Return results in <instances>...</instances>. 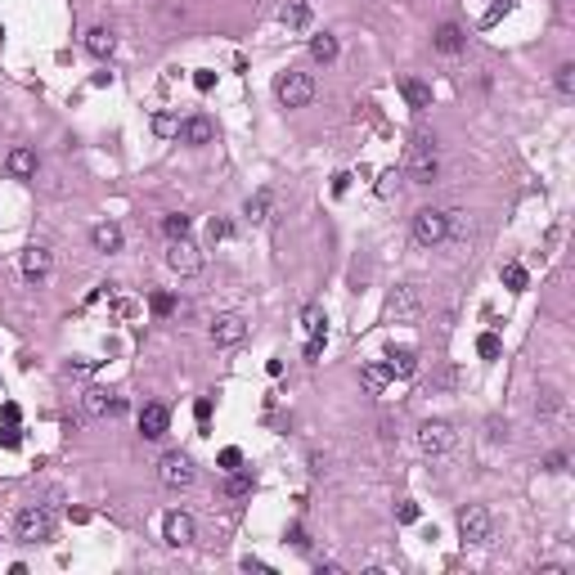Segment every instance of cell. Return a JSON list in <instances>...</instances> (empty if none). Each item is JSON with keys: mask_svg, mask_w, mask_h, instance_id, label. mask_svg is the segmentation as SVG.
<instances>
[{"mask_svg": "<svg viewBox=\"0 0 575 575\" xmlns=\"http://www.w3.org/2000/svg\"><path fill=\"white\" fill-rule=\"evenodd\" d=\"M440 176V149H436V135H414L405 149V180L414 185H431Z\"/></svg>", "mask_w": 575, "mask_h": 575, "instance_id": "6da1fadb", "label": "cell"}, {"mask_svg": "<svg viewBox=\"0 0 575 575\" xmlns=\"http://www.w3.org/2000/svg\"><path fill=\"white\" fill-rule=\"evenodd\" d=\"M14 540H23V544H45V540H54V512H50L45 503L18 508V512H14Z\"/></svg>", "mask_w": 575, "mask_h": 575, "instance_id": "7a4b0ae2", "label": "cell"}, {"mask_svg": "<svg viewBox=\"0 0 575 575\" xmlns=\"http://www.w3.org/2000/svg\"><path fill=\"white\" fill-rule=\"evenodd\" d=\"M274 99H279L283 108H306V103L315 99V76H310V72L288 68L279 81H274Z\"/></svg>", "mask_w": 575, "mask_h": 575, "instance_id": "3957f363", "label": "cell"}, {"mask_svg": "<svg viewBox=\"0 0 575 575\" xmlns=\"http://www.w3.org/2000/svg\"><path fill=\"white\" fill-rule=\"evenodd\" d=\"M158 481L167 485V490H189V485H194V458L180 454V449H167V454L158 458Z\"/></svg>", "mask_w": 575, "mask_h": 575, "instance_id": "277c9868", "label": "cell"}, {"mask_svg": "<svg viewBox=\"0 0 575 575\" xmlns=\"http://www.w3.org/2000/svg\"><path fill=\"white\" fill-rule=\"evenodd\" d=\"M458 535H463V544H490V535H494L490 508H481V503L458 508Z\"/></svg>", "mask_w": 575, "mask_h": 575, "instance_id": "5b68a950", "label": "cell"}, {"mask_svg": "<svg viewBox=\"0 0 575 575\" xmlns=\"http://www.w3.org/2000/svg\"><path fill=\"white\" fill-rule=\"evenodd\" d=\"M449 238V225H445V212H436V207H423V212H414V243L418 247H436Z\"/></svg>", "mask_w": 575, "mask_h": 575, "instance_id": "8992f818", "label": "cell"}, {"mask_svg": "<svg viewBox=\"0 0 575 575\" xmlns=\"http://www.w3.org/2000/svg\"><path fill=\"white\" fill-rule=\"evenodd\" d=\"M454 427L445 423V418H427L423 427H418V449H423V454H449V449H454Z\"/></svg>", "mask_w": 575, "mask_h": 575, "instance_id": "52a82bcc", "label": "cell"}, {"mask_svg": "<svg viewBox=\"0 0 575 575\" xmlns=\"http://www.w3.org/2000/svg\"><path fill=\"white\" fill-rule=\"evenodd\" d=\"M418 310H423L418 292L409 283H400L396 292L387 297V306H382V319H387V324H409V319H418Z\"/></svg>", "mask_w": 575, "mask_h": 575, "instance_id": "ba28073f", "label": "cell"}, {"mask_svg": "<svg viewBox=\"0 0 575 575\" xmlns=\"http://www.w3.org/2000/svg\"><path fill=\"white\" fill-rule=\"evenodd\" d=\"M167 265H171L176 274H198V270H203V247L189 243V238H171V247H167Z\"/></svg>", "mask_w": 575, "mask_h": 575, "instance_id": "9c48e42d", "label": "cell"}, {"mask_svg": "<svg viewBox=\"0 0 575 575\" xmlns=\"http://www.w3.org/2000/svg\"><path fill=\"white\" fill-rule=\"evenodd\" d=\"M81 409H85L90 418H108V414L117 418V414H126V400L112 396V391H103V387H90V391L81 396Z\"/></svg>", "mask_w": 575, "mask_h": 575, "instance_id": "30bf717a", "label": "cell"}, {"mask_svg": "<svg viewBox=\"0 0 575 575\" xmlns=\"http://www.w3.org/2000/svg\"><path fill=\"white\" fill-rule=\"evenodd\" d=\"M50 265H54V256H50V247H41V243L23 247V256H18V270H23L27 283H41L45 274H50Z\"/></svg>", "mask_w": 575, "mask_h": 575, "instance_id": "8fae6325", "label": "cell"}, {"mask_svg": "<svg viewBox=\"0 0 575 575\" xmlns=\"http://www.w3.org/2000/svg\"><path fill=\"white\" fill-rule=\"evenodd\" d=\"M243 338H247V319H243V315L229 310V315H216V319H212V342H216V347H238Z\"/></svg>", "mask_w": 575, "mask_h": 575, "instance_id": "7c38bea8", "label": "cell"}, {"mask_svg": "<svg viewBox=\"0 0 575 575\" xmlns=\"http://www.w3.org/2000/svg\"><path fill=\"white\" fill-rule=\"evenodd\" d=\"M171 427V409L167 405H144L140 409V436L144 440H162Z\"/></svg>", "mask_w": 575, "mask_h": 575, "instance_id": "4fadbf2b", "label": "cell"}, {"mask_svg": "<svg viewBox=\"0 0 575 575\" xmlns=\"http://www.w3.org/2000/svg\"><path fill=\"white\" fill-rule=\"evenodd\" d=\"M162 535H167L171 549H185V544H194V517H189V512H171L167 526H162Z\"/></svg>", "mask_w": 575, "mask_h": 575, "instance_id": "5bb4252c", "label": "cell"}, {"mask_svg": "<svg viewBox=\"0 0 575 575\" xmlns=\"http://www.w3.org/2000/svg\"><path fill=\"white\" fill-rule=\"evenodd\" d=\"M400 94H405V103L414 112H427L431 108V85L418 81V76H400Z\"/></svg>", "mask_w": 575, "mask_h": 575, "instance_id": "9a60e30c", "label": "cell"}, {"mask_svg": "<svg viewBox=\"0 0 575 575\" xmlns=\"http://www.w3.org/2000/svg\"><path fill=\"white\" fill-rule=\"evenodd\" d=\"M180 140L194 144V149H203V144L216 140V122H212V117H189L185 126H180Z\"/></svg>", "mask_w": 575, "mask_h": 575, "instance_id": "2e32d148", "label": "cell"}, {"mask_svg": "<svg viewBox=\"0 0 575 575\" xmlns=\"http://www.w3.org/2000/svg\"><path fill=\"white\" fill-rule=\"evenodd\" d=\"M90 243H94V252L112 256V252H122V229L112 225V220H99V225L90 229Z\"/></svg>", "mask_w": 575, "mask_h": 575, "instance_id": "e0dca14e", "label": "cell"}, {"mask_svg": "<svg viewBox=\"0 0 575 575\" xmlns=\"http://www.w3.org/2000/svg\"><path fill=\"white\" fill-rule=\"evenodd\" d=\"M5 167H9V176H14V180H32L36 176V153L27 149V144H18V149H9Z\"/></svg>", "mask_w": 575, "mask_h": 575, "instance_id": "ac0fdd59", "label": "cell"}, {"mask_svg": "<svg viewBox=\"0 0 575 575\" xmlns=\"http://www.w3.org/2000/svg\"><path fill=\"white\" fill-rule=\"evenodd\" d=\"M431 45H436L440 54H458L467 45V36H463V27H458V23H440L436 36H431Z\"/></svg>", "mask_w": 575, "mask_h": 575, "instance_id": "d6986e66", "label": "cell"}, {"mask_svg": "<svg viewBox=\"0 0 575 575\" xmlns=\"http://www.w3.org/2000/svg\"><path fill=\"white\" fill-rule=\"evenodd\" d=\"M85 50H90L94 59H112V50H117L112 27H90V32H85Z\"/></svg>", "mask_w": 575, "mask_h": 575, "instance_id": "ffe728a7", "label": "cell"}, {"mask_svg": "<svg viewBox=\"0 0 575 575\" xmlns=\"http://www.w3.org/2000/svg\"><path fill=\"white\" fill-rule=\"evenodd\" d=\"M387 369H391V378H414V373H418V356L409 347H391L387 351Z\"/></svg>", "mask_w": 575, "mask_h": 575, "instance_id": "44dd1931", "label": "cell"}, {"mask_svg": "<svg viewBox=\"0 0 575 575\" xmlns=\"http://www.w3.org/2000/svg\"><path fill=\"white\" fill-rule=\"evenodd\" d=\"M360 382H364V391H369V396H382V391H387V382H391V369L387 364H364L360 369Z\"/></svg>", "mask_w": 575, "mask_h": 575, "instance_id": "7402d4cb", "label": "cell"}, {"mask_svg": "<svg viewBox=\"0 0 575 575\" xmlns=\"http://www.w3.org/2000/svg\"><path fill=\"white\" fill-rule=\"evenodd\" d=\"M338 50H342V45H338V36H333V32H315L310 36V59L315 63H333V59H338Z\"/></svg>", "mask_w": 575, "mask_h": 575, "instance_id": "603a6c76", "label": "cell"}, {"mask_svg": "<svg viewBox=\"0 0 575 575\" xmlns=\"http://www.w3.org/2000/svg\"><path fill=\"white\" fill-rule=\"evenodd\" d=\"M243 216L252 220V225H265V220H270V189H256V194L243 203Z\"/></svg>", "mask_w": 575, "mask_h": 575, "instance_id": "cb8c5ba5", "label": "cell"}, {"mask_svg": "<svg viewBox=\"0 0 575 575\" xmlns=\"http://www.w3.org/2000/svg\"><path fill=\"white\" fill-rule=\"evenodd\" d=\"M279 23L283 27H310V5H306V0H283Z\"/></svg>", "mask_w": 575, "mask_h": 575, "instance_id": "d4e9b609", "label": "cell"}, {"mask_svg": "<svg viewBox=\"0 0 575 575\" xmlns=\"http://www.w3.org/2000/svg\"><path fill=\"white\" fill-rule=\"evenodd\" d=\"M301 328L310 333V338H315V333H328V319H324V306H306V310H301Z\"/></svg>", "mask_w": 575, "mask_h": 575, "instance_id": "484cf974", "label": "cell"}, {"mask_svg": "<svg viewBox=\"0 0 575 575\" xmlns=\"http://www.w3.org/2000/svg\"><path fill=\"white\" fill-rule=\"evenodd\" d=\"M526 283H531V279H526V265L508 261L503 265V288H508V292H526Z\"/></svg>", "mask_w": 575, "mask_h": 575, "instance_id": "4316f807", "label": "cell"}, {"mask_svg": "<svg viewBox=\"0 0 575 575\" xmlns=\"http://www.w3.org/2000/svg\"><path fill=\"white\" fill-rule=\"evenodd\" d=\"M162 234L167 238H189V216H180V212L162 216Z\"/></svg>", "mask_w": 575, "mask_h": 575, "instance_id": "83f0119b", "label": "cell"}, {"mask_svg": "<svg viewBox=\"0 0 575 575\" xmlns=\"http://www.w3.org/2000/svg\"><path fill=\"white\" fill-rule=\"evenodd\" d=\"M225 490L234 494V499H243V494H252V472H243V467H238V472H229Z\"/></svg>", "mask_w": 575, "mask_h": 575, "instance_id": "f1b7e54d", "label": "cell"}, {"mask_svg": "<svg viewBox=\"0 0 575 575\" xmlns=\"http://www.w3.org/2000/svg\"><path fill=\"white\" fill-rule=\"evenodd\" d=\"M476 351H481V360H499V351H503L499 333H481V338H476Z\"/></svg>", "mask_w": 575, "mask_h": 575, "instance_id": "f546056e", "label": "cell"}, {"mask_svg": "<svg viewBox=\"0 0 575 575\" xmlns=\"http://www.w3.org/2000/svg\"><path fill=\"white\" fill-rule=\"evenodd\" d=\"M553 81H558V90L571 99V94H575V63H562V68L553 72Z\"/></svg>", "mask_w": 575, "mask_h": 575, "instance_id": "4dcf8cb0", "label": "cell"}, {"mask_svg": "<svg viewBox=\"0 0 575 575\" xmlns=\"http://www.w3.org/2000/svg\"><path fill=\"white\" fill-rule=\"evenodd\" d=\"M216 463L225 467V472H238V467H243V449H238V445H225V449H220V458H216Z\"/></svg>", "mask_w": 575, "mask_h": 575, "instance_id": "1f68e13d", "label": "cell"}, {"mask_svg": "<svg viewBox=\"0 0 575 575\" xmlns=\"http://www.w3.org/2000/svg\"><path fill=\"white\" fill-rule=\"evenodd\" d=\"M400 180H405V171H382V180H378V198H391L400 189Z\"/></svg>", "mask_w": 575, "mask_h": 575, "instance_id": "d6a6232c", "label": "cell"}, {"mask_svg": "<svg viewBox=\"0 0 575 575\" xmlns=\"http://www.w3.org/2000/svg\"><path fill=\"white\" fill-rule=\"evenodd\" d=\"M153 131H158L162 140H167V135H180V122L171 117V112H158V117H153Z\"/></svg>", "mask_w": 575, "mask_h": 575, "instance_id": "836d02e7", "label": "cell"}, {"mask_svg": "<svg viewBox=\"0 0 575 575\" xmlns=\"http://www.w3.org/2000/svg\"><path fill=\"white\" fill-rule=\"evenodd\" d=\"M324 347H328V333H315V338H310V342H306V360H310V364H315V360H319V356H324Z\"/></svg>", "mask_w": 575, "mask_h": 575, "instance_id": "e575fe53", "label": "cell"}, {"mask_svg": "<svg viewBox=\"0 0 575 575\" xmlns=\"http://www.w3.org/2000/svg\"><path fill=\"white\" fill-rule=\"evenodd\" d=\"M153 315H171V310H176V297H171V292H153Z\"/></svg>", "mask_w": 575, "mask_h": 575, "instance_id": "d590c367", "label": "cell"}, {"mask_svg": "<svg viewBox=\"0 0 575 575\" xmlns=\"http://www.w3.org/2000/svg\"><path fill=\"white\" fill-rule=\"evenodd\" d=\"M396 522H400V526H414V522H418V503H414V499H405V503L396 508Z\"/></svg>", "mask_w": 575, "mask_h": 575, "instance_id": "8d00e7d4", "label": "cell"}, {"mask_svg": "<svg viewBox=\"0 0 575 575\" xmlns=\"http://www.w3.org/2000/svg\"><path fill=\"white\" fill-rule=\"evenodd\" d=\"M194 418H198V427L207 431V418H212V396H203V400L194 405Z\"/></svg>", "mask_w": 575, "mask_h": 575, "instance_id": "74e56055", "label": "cell"}, {"mask_svg": "<svg viewBox=\"0 0 575 575\" xmlns=\"http://www.w3.org/2000/svg\"><path fill=\"white\" fill-rule=\"evenodd\" d=\"M0 445H5V449H18V445H23V436H18V423H9L5 431H0Z\"/></svg>", "mask_w": 575, "mask_h": 575, "instance_id": "f35d334b", "label": "cell"}, {"mask_svg": "<svg viewBox=\"0 0 575 575\" xmlns=\"http://www.w3.org/2000/svg\"><path fill=\"white\" fill-rule=\"evenodd\" d=\"M229 220H212V225H207V238H212V243H220V238H229Z\"/></svg>", "mask_w": 575, "mask_h": 575, "instance_id": "ab89813d", "label": "cell"}, {"mask_svg": "<svg viewBox=\"0 0 575 575\" xmlns=\"http://www.w3.org/2000/svg\"><path fill=\"white\" fill-rule=\"evenodd\" d=\"M194 85H198V90H212V85H216V72L198 68V72H194Z\"/></svg>", "mask_w": 575, "mask_h": 575, "instance_id": "60d3db41", "label": "cell"}, {"mask_svg": "<svg viewBox=\"0 0 575 575\" xmlns=\"http://www.w3.org/2000/svg\"><path fill=\"white\" fill-rule=\"evenodd\" d=\"M288 540H292V549H310V540H306V531H301V526H292V531H288Z\"/></svg>", "mask_w": 575, "mask_h": 575, "instance_id": "b9f144b4", "label": "cell"}, {"mask_svg": "<svg viewBox=\"0 0 575 575\" xmlns=\"http://www.w3.org/2000/svg\"><path fill=\"white\" fill-rule=\"evenodd\" d=\"M94 369H99V360H72L68 364V373H94Z\"/></svg>", "mask_w": 575, "mask_h": 575, "instance_id": "7bdbcfd3", "label": "cell"}, {"mask_svg": "<svg viewBox=\"0 0 575 575\" xmlns=\"http://www.w3.org/2000/svg\"><path fill=\"white\" fill-rule=\"evenodd\" d=\"M544 467H549V472H567V454H549Z\"/></svg>", "mask_w": 575, "mask_h": 575, "instance_id": "ee69618b", "label": "cell"}, {"mask_svg": "<svg viewBox=\"0 0 575 575\" xmlns=\"http://www.w3.org/2000/svg\"><path fill=\"white\" fill-rule=\"evenodd\" d=\"M347 189H351V176H347V171H338V176H333V194H347Z\"/></svg>", "mask_w": 575, "mask_h": 575, "instance_id": "f6af8a7d", "label": "cell"}, {"mask_svg": "<svg viewBox=\"0 0 575 575\" xmlns=\"http://www.w3.org/2000/svg\"><path fill=\"white\" fill-rule=\"evenodd\" d=\"M0 414H5V423H18V405H14V400H5V409H0Z\"/></svg>", "mask_w": 575, "mask_h": 575, "instance_id": "bcb514c9", "label": "cell"}, {"mask_svg": "<svg viewBox=\"0 0 575 575\" xmlns=\"http://www.w3.org/2000/svg\"><path fill=\"white\" fill-rule=\"evenodd\" d=\"M243 571H270V567H265L261 558H243Z\"/></svg>", "mask_w": 575, "mask_h": 575, "instance_id": "7dc6e473", "label": "cell"}, {"mask_svg": "<svg viewBox=\"0 0 575 575\" xmlns=\"http://www.w3.org/2000/svg\"><path fill=\"white\" fill-rule=\"evenodd\" d=\"M0 41H5V27H0Z\"/></svg>", "mask_w": 575, "mask_h": 575, "instance_id": "c3c4849f", "label": "cell"}]
</instances>
